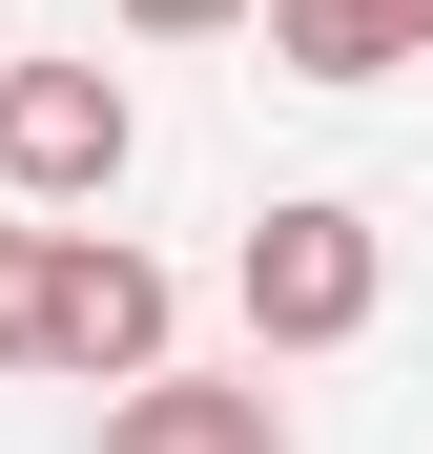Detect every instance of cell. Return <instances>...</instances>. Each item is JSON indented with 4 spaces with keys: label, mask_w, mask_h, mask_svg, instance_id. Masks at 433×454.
Instances as JSON below:
<instances>
[{
    "label": "cell",
    "mask_w": 433,
    "mask_h": 454,
    "mask_svg": "<svg viewBox=\"0 0 433 454\" xmlns=\"http://www.w3.org/2000/svg\"><path fill=\"white\" fill-rule=\"evenodd\" d=\"M124 145H144L124 62H0V186H21V207H104Z\"/></svg>",
    "instance_id": "3957f363"
},
{
    "label": "cell",
    "mask_w": 433,
    "mask_h": 454,
    "mask_svg": "<svg viewBox=\"0 0 433 454\" xmlns=\"http://www.w3.org/2000/svg\"><path fill=\"white\" fill-rule=\"evenodd\" d=\"M268 62L289 83H392V62H433V0H268Z\"/></svg>",
    "instance_id": "5b68a950"
},
{
    "label": "cell",
    "mask_w": 433,
    "mask_h": 454,
    "mask_svg": "<svg viewBox=\"0 0 433 454\" xmlns=\"http://www.w3.org/2000/svg\"><path fill=\"white\" fill-rule=\"evenodd\" d=\"M166 331H186V289L124 248V227H0V372H166Z\"/></svg>",
    "instance_id": "6da1fadb"
},
{
    "label": "cell",
    "mask_w": 433,
    "mask_h": 454,
    "mask_svg": "<svg viewBox=\"0 0 433 454\" xmlns=\"http://www.w3.org/2000/svg\"><path fill=\"white\" fill-rule=\"evenodd\" d=\"M0 62H21V42H0Z\"/></svg>",
    "instance_id": "52a82bcc"
},
{
    "label": "cell",
    "mask_w": 433,
    "mask_h": 454,
    "mask_svg": "<svg viewBox=\"0 0 433 454\" xmlns=\"http://www.w3.org/2000/svg\"><path fill=\"white\" fill-rule=\"evenodd\" d=\"M144 42H228V21H268V0H124Z\"/></svg>",
    "instance_id": "8992f818"
},
{
    "label": "cell",
    "mask_w": 433,
    "mask_h": 454,
    "mask_svg": "<svg viewBox=\"0 0 433 454\" xmlns=\"http://www.w3.org/2000/svg\"><path fill=\"white\" fill-rule=\"evenodd\" d=\"M228 289H248V331H268V351H351V331L392 310V227H372V207H330V186H289L248 248H228Z\"/></svg>",
    "instance_id": "7a4b0ae2"
},
{
    "label": "cell",
    "mask_w": 433,
    "mask_h": 454,
    "mask_svg": "<svg viewBox=\"0 0 433 454\" xmlns=\"http://www.w3.org/2000/svg\"><path fill=\"white\" fill-rule=\"evenodd\" d=\"M104 454H289V413L228 393V372H124V393H104Z\"/></svg>",
    "instance_id": "277c9868"
}]
</instances>
